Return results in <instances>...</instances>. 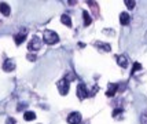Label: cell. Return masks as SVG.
<instances>
[{
    "mask_svg": "<svg viewBox=\"0 0 147 124\" xmlns=\"http://www.w3.org/2000/svg\"><path fill=\"white\" fill-rule=\"evenodd\" d=\"M43 40H44V43L47 44H55L59 41V36H58L57 32H54V30H44V35H43Z\"/></svg>",
    "mask_w": 147,
    "mask_h": 124,
    "instance_id": "obj_1",
    "label": "cell"
},
{
    "mask_svg": "<svg viewBox=\"0 0 147 124\" xmlns=\"http://www.w3.org/2000/svg\"><path fill=\"white\" fill-rule=\"evenodd\" d=\"M41 44H43L41 39L37 37V36H33L30 39V41H29V44H28V50L29 51H37V50L41 48Z\"/></svg>",
    "mask_w": 147,
    "mask_h": 124,
    "instance_id": "obj_2",
    "label": "cell"
},
{
    "mask_svg": "<svg viewBox=\"0 0 147 124\" xmlns=\"http://www.w3.org/2000/svg\"><path fill=\"white\" fill-rule=\"evenodd\" d=\"M57 87H58V91H59L61 95H66V94L69 92L70 84H69V81H67L66 79H61V80L57 83Z\"/></svg>",
    "mask_w": 147,
    "mask_h": 124,
    "instance_id": "obj_3",
    "label": "cell"
},
{
    "mask_svg": "<svg viewBox=\"0 0 147 124\" xmlns=\"http://www.w3.org/2000/svg\"><path fill=\"white\" fill-rule=\"evenodd\" d=\"M87 97H90V92L87 90V87L84 83H80L77 85V98L78 99H85Z\"/></svg>",
    "mask_w": 147,
    "mask_h": 124,
    "instance_id": "obj_4",
    "label": "cell"
},
{
    "mask_svg": "<svg viewBox=\"0 0 147 124\" xmlns=\"http://www.w3.org/2000/svg\"><path fill=\"white\" fill-rule=\"evenodd\" d=\"M67 123L69 124H80L81 123V113L78 112H73L67 116Z\"/></svg>",
    "mask_w": 147,
    "mask_h": 124,
    "instance_id": "obj_5",
    "label": "cell"
},
{
    "mask_svg": "<svg viewBox=\"0 0 147 124\" xmlns=\"http://www.w3.org/2000/svg\"><path fill=\"white\" fill-rule=\"evenodd\" d=\"M14 69H15V62L13 59H6L3 62V70L4 72H13Z\"/></svg>",
    "mask_w": 147,
    "mask_h": 124,
    "instance_id": "obj_6",
    "label": "cell"
},
{
    "mask_svg": "<svg viewBox=\"0 0 147 124\" xmlns=\"http://www.w3.org/2000/svg\"><path fill=\"white\" fill-rule=\"evenodd\" d=\"M25 37H26V29H22L21 32L18 33V35H15L14 36V41H15V44H22L24 43V40H25Z\"/></svg>",
    "mask_w": 147,
    "mask_h": 124,
    "instance_id": "obj_7",
    "label": "cell"
},
{
    "mask_svg": "<svg viewBox=\"0 0 147 124\" xmlns=\"http://www.w3.org/2000/svg\"><path fill=\"white\" fill-rule=\"evenodd\" d=\"M117 64L118 66H121V68H127L128 66V58L125 57V55H117Z\"/></svg>",
    "mask_w": 147,
    "mask_h": 124,
    "instance_id": "obj_8",
    "label": "cell"
},
{
    "mask_svg": "<svg viewBox=\"0 0 147 124\" xmlns=\"http://www.w3.org/2000/svg\"><path fill=\"white\" fill-rule=\"evenodd\" d=\"M117 88H118V85L115 84V83H110L109 87H107V91H106V95L107 97H113L115 92H117Z\"/></svg>",
    "mask_w": 147,
    "mask_h": 124,
    "instance_id": "obj_9",
    "label": "cell"
},
{
    "mask_svg": "<svg viewBox=\"0 0 147 124\" xmlns=\"http://www.w3.org/2000/svg\"><path fill=\"white\" fill-rule=\"evenodd\" d=\"M0 13L3 14V15H6V17H8V15H10V13H11L10 6H8L7 3H0Z\"/></svg>",
    "mask_w": 147,
    "mask_h": 124,
    "instance_id": "obj_10",
    "label": "cell"
},
{
    "mask_svg": "<svg viewBox=\"0 0 147 124\" xmlns=\"http://www.w3.org/2000/svg\"><path fill=\"white\" fill-rule=\"evenodd\" d=\"M129 21H131V17H129L128 13H121L120 14V22H121V25H128Z\"/></svg>",
    "mask_w": 147,
    "mask_h": 124,
    "instance_id": "obj_11",
    "label": "cell"
},
{
    "mask_svg": "<svg viewBox=\"0 0 147 124\" xmlns=\"http://www.w3.org/2000/svg\"><path fill=\"white\" fill-rule=\"evenodd\" d=\"M83 17H84V25L88 26L91 25V22H92V18H91V15L88 11H83Z\"/></svg>",
    "mask_w": 147,
    "mask_h": 124,
    "instance_id": "obj_12",
    "label": "cell"
},
{
    "mask_svg": "<svg viewBox=\"0 0 147 124\" xmlns=\"http://www.w3.org/2000/svg\"><path fill=\"white\" fill-rule=\"evenodd\" d=\"M61 22H62L63 25L69 26V28L71 26V20H70V17H69V15H66V14H63V15L61 17Z\"/></svg>",
    "mask_w": 147,
    "mask_h": 124,
    "instance_id": "obj_13",
    "label": "cell"
},
{
    "mask_svg": "<svg viewBox=\"0 0 147 124\" xmlns=\"http://www.w3.org/2000/svg\"><path fill=\"white\" fill-rule=\"evenodd\" d=\"M24 119H25L26 121H32L36 119V113L34 112H25L24 113Z\"/></svg>",
    "mask_w": 147,
    "mask_h": 124,
    "instance_id": "obj_14",
    "label": "cell"
},
{
    "mask_svg": "<svg viewBox=\"0 0 147 124\" xmlns=\"http://www.w3.org/2000/svg\"><path fill=\"white\" fill-rule=\"evenodd\" d=\"M124 3H125V6L128 7L129 10H132V8H135V6H136V3H135L134 0H125Z\"/></svg>",
    "mask_w": 147,
    "mask_h": 124,
    "instance_id": "obj_15",
    "label": "cell"
},
{
    "mask_svg": "<svg viewBox=\"0 0 147 124\" xmlns=\"http://www.w3.org/2000/svg\"><path fill=\"white\" fill-rule=\"evenodd\" d=\"M96 46L99 48H103V51H110V44H105V43H96Z\"/></svg>",
    "mask_w": 147,
    "mask_h": 124,
    "instance_id": "obj_16",
    "label": "cell"
},
{
    "mask_svg": "<svg viewBox=\"0 0 147 124\" xmlns=\"http://www.w3.org/2000/svg\"><path fill=\"white\" fill-rule=\"evenodd\" d=\"M140 123H142V124H147V110H144L143 113H142V116H140Z\"/></svg>",
    "mask_w": 147,
    "mask_h": 124,
    "instance_id": "obj_17",
    "label": "cell"
},
{
    "mask_svg": "<svg viewBox=\"0 0 147 124\" xmlns=\"http://www.w3.org/2000/svg\"><path fill=\"white\" fill-rule=\"evenodd\" d=\"M142 69V65L139 64V62H135L134 64V68H132V73H135V72H138V70H140Z\"/></svg>",
    "mask_w": 147,
    "mask_h": 124,
    "instance_id": "obj_18",
    "label": "cell"
},
{
    "mask_svg": "<svg viewBox=\"0 0 147 124\" xmlns=\"http://www.w3.org/2000/svg\"><path fill=\"white\" fill-rule=\"evenodd\" d=\"M118 115H122V109H115V110L113 112V116H114V117H117Z\"/></svg>",
    "mask_w": 147,
    "mask_h": 124,
    "instance_id": "obj_19",
    "label": "cell"
},
{
    "mask_svg": "<svg viewBox=\"0 0 147 124\" xmlns=\"http://www.w3.org/2000/svg\"><path fill=\"white\" fill-rule=\"evenodd\" d=\"M6 124H15V119H13V117L7 119V121H6Z\"/></svg>",
    "mask_w": 147,
    "mask_h": 124,
    "instance_id": "obj_20",
    "label": "cell"
},
{
    "mask_svg": "<svg viewBox=\"0 0 147 124\" xmlns=\"http://www.w3.org/2000/svg\"><path fill=\"white\" fill-rule=\"evenodd\" d=\"M28 59H29V61H36V55H33V54H28Z\"/></svg>",
    "mask_w": 147,
    "mask_h": 124,
    "instance_id": "obj_21",
    "label": "cell"
}]
</instances>
